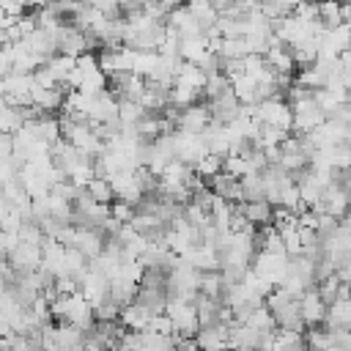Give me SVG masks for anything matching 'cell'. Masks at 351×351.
<instances>
[{"label": "cell", "mask_w": 351, "mask_h": 351, "mask_svg": "<svg viewBox=\"0 0 351 351\" xmlns=\"http://www.w3.org/2000/svg\"><path fill=\"white\" fill-rule=\"evenodd\" d=\"M49 3H52V0H30L33 8H44V5H49Z\"/></svg>", "instance_id": "cell-36"}, {"label": "cell", "mask_w": 351, "mask_h": 351, "mask_svg": "<svg viewBox=\"0 0 351 351\" xmlns=\"http://www.w3.org/2000/svg\"><path fill=\"white\" fill-rule=\"evenodd\" d=\"M244 3H247V5H258L261 0H244Z\"/></svg>", "instance_id": "cell-37"}, {"label": "cell", "mask_w": 351, "mask_h": 351, "mask_svg": "<svg viewBox=\"0 0 351 351\" xmlns=\"http://www.w3.org/2000/svg\"><path fill=\"white\" fill-rule=\"evenodd\" d=\"M134 206L132 203H126V200H121V197H115L112 203H110V214L115 217V219H121V222H132V217H134Z\"/></svg>", "instance_id": "cell-32"}, {"label": "cell", "mask_w": 351, "mask_h": 351, "mask_svg": "<svg viewBox=\"0 0 351 351\" xmlns=\"http://www.w3.org/2000/svg\"><path fill=\"white\" fill-rule=\"evenodd\" d=\"M222 170H225L228 176H233V178H241V176H247V173H255L252 165H250V159H247L244 154H225V156H222Z\"/></svg>", "instance_id": "cell-21"}, {"label": "cell", "mask_w": 351, "mask_h": 351, "mask_svg": "<svg viewBox=\"0 0 351 351\" xmlns=\"http://www.w3.org/2000/svg\"><path fill=\"white\" fill-rule=\"evenodd\" d=\"M282 244H285V252H288V255H302V252H304L299 228H288V230H282Z\"/></svg>", "instance_id": "cell-31"}, {"label": "cell", "mask_w": 351, "mask_h": 351, "mask_svg": "<svg viewBox=\"0 0 351 351\" xmlns=\"http://www.w3.org/2000/svg\"><path fill=\"white\" fill-rule=\"evenodd\" d=\"M266 63L277 71V74H293V69H296V60H293V52H291V47L288 44H282V41H274L269 49H266Z\"/></svg>", "instance_id": "cell-10"}, {"label": "cell", "mask_w": 351, "mask_h": 351, "mask_svg": "<svg viewBox=\"0 0 351 351\" xmlns=\"http://www.w3.org/2000/svg\"><path fill=\"white\" fill-rule=\"evenodd\" d=\"M208 52H211V44H208V36H206V33H200V36H184V38H181L178 55H181L184 60L200 63Z\"/></svg>", "instance_id": "cell-12"}, {"label": "cell", "mask_w": 351, "mask_h": 351, "mask_svg": "<svg viewBox=\"0 0 351 351\" xmlns=\"http://www.w3.org/2000/svg\"><path fill=\"white\" fill-rule=\"evenodd\" d=\"M186 8H189L192 16L200 22L203 33H206L211 25H217V19H219V11H217V5H214L211 0H186Z\"/></svg>", "instance_id": "cell-15"}, {"label": "cell", "mask_w": 351, "mask_h": 351, "mask_svg": "<svg viewBox=\"0 0 351 351\" xmlns=\"http://www.w3.org/2000/svg\"><path fill=\"white\" fill-rule=\"evenodd\" d=\"M288 252H277V250H261V252H255V258H252V271L255 274H261L266 282H271V285H280V280L285 277V269H288Z\"/></svg>", "instance_id": "cell-2"}, {"label": "cell", "mask_w": 351, "mask_h": 351, "mask_svg": "<svg viewBox=\"0 0 351 351\" xmlns=\"http://www.w3.org/2000/svg\"><path fill=\"white\" fill-rule=\"evenodd\" d=\"M145 329H151V332H162V335H176V324H173V318L162 310V313H154L151 318H148V326Z\"/></svg>", "instance_id": "cell-30"}, {"label": "cell", "mask_w": 351, "mask_h": 351, "mask_svg": "<svg viewBox=\"0 0 351 351\" xmlns=\"http://www.w3.org/2000/svg\"><path fill=\"white\" fill-rule=\"evenodd\" d=\"M206 77H208V71H206L200 63L184 60V63L178 66V71H176L173 85H178V88H189V90L203 93V88H206Z\"/></svg>", "instance_id": "cell-8"}, {"label": "cell", "mask_w": 351, "mask_h": 351, "mask_svg": "<svg viewBox=\"0 0 351 351\" xmlns=\"http://www.w3.org/2000/svg\"><path fill=\"white\" fill-rule=\"evenodd\" d=\"M8 208H11V203H8V200H5V195L0 192V222H3V217L8 214Z\"/></svg>", "instance_id": "cell-35"}, {"label": "cell", "mask_w": 351, "mask_h": 351, "mask_svg": "<svg viewBox=\"0 0 351 351\" xmlns=\"http://www.w3.org/2000/svg\"><path fill=\"white\" fill-rule=\"evenodd\" d=\"M230 88V77L222 71V69H217V71H208V77H206V88H203V93L208 96V99H217L222 90H228Z\"/></svg>", "instance_id": "cell-25"}, {"label": "cell", "mask_w": 351, "mask_h": 351, "mask_svg": "<svg viewBox=\"0 0 351 351\" xmlns=\"http://www.w3.org/2000/svg\"><path fill=\"white\" fill-rule=\"evenodd\" d=\"M239 181H241V189H244V200L266 197V192H263V173H247Z\"/></svg>", "instance_id": "cell-26"}, {"label": "cell", "mask_w": 351, "mask_h": 351, "mask_svg": "<svg viewBox=\"0 0 351 351\" xmlns=\"http://www.w3.org/2000/svg\"><path fill=\"white\" fill-rule=\"evenodd\" d=\"M340 285H343L340 274H337V271H332V274H326V277H321V280H318L315 291H318V293H321V299L329 304V302H335V299H337V293H340Z\"/></svg>", "instance_id": "cell-27"}, {"label": "cell", "mask_w": 351, "mask_h": 351, "mask_svg": "<svg viewBox=\"0 0 351 351\" xmlns=\"http://www.w3.org/2000/svg\"><path fill=\"white\" fill-rule=\"evenodd\" d=\"M324 324L329 329H351V296H337L326 307Z\"/></svg>", "instance_id": "cell-11"}, {"label": "cell", "mask_w": 351, "mask_h": 351, "mask_svg": "<svg viewBox=\"0 0 351 351\" xmlns=\"http://www.w3.org/2000/svg\"><path fill=\"white\" fill-rule=\"evenodd\" d=\"M296 82H302L304 88L315 90V88H324L326 77H324V71H321L315 63H310V66H302V69H299V77H296Z\"/></svg>", "instance_id": "cell-28"}, {"label": "cell", "mask_w": 351, "mask_h": 351, "mask_svg": "<svg viewBox=\"0 0 351 351\" xmlns=\"http://www.w3.org/2000/svg\"><path fill=\"white\" fill-rule=\"evenodd\" d=\"M16 25H19V30H22V36H27V33H33L36 27H38V14H22L19 19H16Z\"/></svg>", "instance_id": "cell-33"}, {"label": "cell", "mask_w": 351, "mask_h": 351, "mask_svg": "<svg viewBox=\"0 0 351 351\" xmlns=\"http://www.w3.org/2000/svg\"><path fill=\"white\" fill-rule=\"evenodd\" d=\"M85 192H88L93 200H99V203H112V200H115V192H112V184H110L107 176H93V178L85 184Z\"/></svg>", "instance_id": "cell-19"}, {"label": "cell", "mask_w": 351, "mask_h": 351, "mask_svg": "<svg viewBox=\"0 0 351 351\" xmlns=\"http://www.w3.org/2000/svg\"><path fill=\"white\" fill-rule=\"evenodd\" d=\"M252 112H255V118L261 123H269V126L293 132V110H291V101L282 99V96H266V99L255 101L252 104Z\"/></svg>", "instance_id": "cell-1"}, {"label": "cell", "mask_w": 351, "mask_h": 351, "mask_svg": "<svg viewBox=\"0 0 351 351\" xmlns=\"http://www.w3.org/2000/svg\"><path fill=\"white\" fill-rule=\"evenodd\" d=\"M151 315H154V313H151L140 299H132L129 304H121V315H118V321H121L126 329L140 332V329L148 326V318H151Z\"/></svg>", "instance_id": "cell-9"}, {"label": "cell", "mask_w": 351, "mask_h": 351, "mask_svg": "<svg viewBox=\"0 0 351 351\" xmlns=\"http://www.w3.org/2000/svg\"><path fill=\"white\" fill-rule=\"evenodd\" d=\"M241 211H244V217L252 222V225H269L271 222V211H274V206L266 200V197H258V200H244L241 203Z\"/></svg>", "instance_id": "cell-13"}, {"label": "cell", "mask_w": 351, "mask_h": 351, "mask_svg": "<svg viewBox=\"0 0 351 351\" xmlns=\"http://www.w3.org/2000/svg\"><path fill=\"white\" fill-rule=\"evenodd\" d=\"M291 52H293V60L296 66H310L318 60V36H310L304 41H296L291 44Z\"/></svg>", "instance_id": "cell-18"}, {"label": "cell", "mask_w": 351, "mask_h": 351, "mask_svg": "<svg viewBox=\"0 0 351 351\" xmlns=\"http://www.w3.org/2000/svg\"><path fill=\"white\" fill-rule=\"evenodd\" d=\"M230 88L236 93V99L241 104H255L261 101V93H258V82L250 77V74H239L236 80H230Z\"/></svg>", "instance_id": "cell-16"}, {"label": "cell", "mask_w": 351, "mask_h": 351, "mask_svg": "<svg viewBox=\"0 0 351 351\" xmlns=\"http://www.w3.org/2000/svg\"><path fill=\"white\" fill-rule=\"evenodd\" d=\"M258 8H261V14H263L266 19H280V16L293 14V5H291L288 0H261Z\"/></svg>", "instance_id": "cell-29"}, {"label": "cell", "mask_w": 351, "mask_h": 351, "mask_svg": "<svg viewBox=\"0 0 351 351\" xmlns=\"http://www.w3.org/2000/svg\"><path fill=\"white\" fill-rule=\"evenodd\" d=\"M143 115H145V110L140 107V101H134V99H118V121H121V126H134Z\"/></svg>", "instance_id": "cell-20"}, {"label": "cell", "mask_w": 351, "mask_h": 351, "mask_svg": "<svg viewBox=\"0 0 351 351\" xmlns=\"http://www.w3.org/2000/svg\"><path fill=\"white\" fill-rule=\"evenodd\" d=\"M11 69H14V63H11L8 47H5V44H0V77H5V74H8Z\"/></svg>", "instance_id": "cell-34"}, {"label": "cell", "mask_w": 351, "mask_h": 351, "mask_svg": "<svg viewBox=\"0 0 351 351\" xmlns=\"http://www.w3.org/2000/svg\"><path fill=\"white\" fill-rule=\"evenodd\" d=\"M326 307H329V304L321 299V293H318L315 288H307V291L299 296V310H302L304 326H318V324H324Z\"/></svg>", "instance_id": "cell-5"}, {"label": "cell", "mask_w": 351, "mask_h": 351, "mask_svg": "<svg viewBox=\"0 0 351 351\" xmlns=\"http://www.w3.org/2000/svg\"><path fill=\"white\" fill-rule=\"evenodd\" d=\"M211 121H214L211 107H208V104H197V101H195V104H189V107H181L176 126H178V129H186V132H203Z\"/></svg>", "instance_id": "cell-6"}, {"label": "cell", "mask_w": 351, "mask_h": 351, "mask_svg": "<svg viewBox=\"0 0 351 351\" xmlns=\"http://www.w3.org/2000/svg\"><path fill=\"white\" fill-rule=\"evenodd\" d=\"M137 288H140V282H134V280H129V277H123V274L110 277V296H112L118 304H129V302L137 296Z\"/></svg>", "instance_id": "cell-14"}, {"label": "cell", "mask_w": 351, "mask_h": 351, "mask_svg": "<svg viewBox=\"0 0 351 351\" xmlns=\"http://www.w3.org/2000/svg\"><path fill=\"white\" fill-rule=\"evenodd\" d=\"M291 110H293V132H313L318 123L326 121V112L318 107L313 93L299 101H291Z\"/></svg>", "instance_id": "cell-3"}, {"label": "cell", "mask_w": 351, "mask_h": 351, "mask_svg": "<svg viewBox=\"0 0 351 351\" xmlns=\"http://www.w3.org/2000/svg\"><path fill=\"white\" fill-rule=\"evenodd\" d=\"M225 291V280H222V271L219 269H208V271H200V293H208V296H222Z\"/></svg>", "instance_id": "cell-22"}, {"label": "cell", "mask_w": 351, "mask_h": 351, "mask_svg": "<svg viewBox=\"0 0 351 351\" xmlns=\"http://www.w3.org/2000/svg\"><path fill=\"white\" fill-rule=\"evenodd\" d=\"M195 173L197 176H203V178H211V176H217L219 170H222V154H214V151H206L195 165Z\"/></svg>", "instance_id": "cell-23"}, {"label": "cell", "mask_w": 351, "mask_h": 351, "mask_svg": "<svg viewBox=\"0 0 351 351\" xmlns=\"http://www.w3.org/2000/svg\"><path fill=\"white\" fill-rule=\"evenodd\" d=\"M176 156L184 159L186 165H195L206 151H208V143L203 137V132H186V129H176Z\"/></svg>", "instance_id": "cell-4"}, {"label": "cell", "mask_w": 351, "mask_h": 351, "mask_svg": "<svg viewBox=\"0 0 351 351\" xmlns=\"http://www.w3.org/2000/svg\"><path fill=\"white\" fill-rule=\"evenodd\" d=\"M8 261L14 263L16 271H36V269H41V244H30V241L19 239V244L14 247Z\"/></svg>", "instance_id": "cell-7"}, {"label": "cell", "mask_w": 351, "mask_h": 351, "mask_svg": "<svg viewBox=\"0 0 351 351\" xmlns=\"http://www.w3.org/2000/svg\"><path fill=\"white\" fill-rule=\"evenodd\" d=\"M318 19L324 27H335L343 22L340 16V0H318Z\"/></svg>", "instance_id": "cell-24"}, {"label": "cell", "mask_w": 351, "mask_h": 351, "mask_svg": "<svg viewBox=\"0 0 351 351\" xmlns=\"http://www.w3.org/2000/svg\"><path fill=\"white\" fill-rule=\"evenodd\" d=\"M52 74H55V80L60 82V85H66V80H69V74L74 71V66H77V58H71V55H66V52H55L52 58H47V63H44Z\"/></svg>", "instance_id": "cell-17"}]
</instances>
